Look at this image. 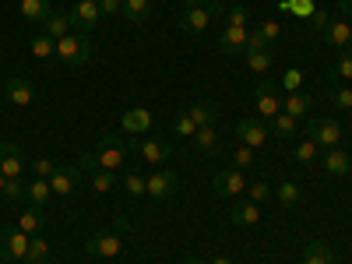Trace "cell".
Instances as JSON below:
<instances>
[{"label":"cell","mask_w":352,"mask_h":264,"mask_svg":"<svg viewBox=\"0 0 352 264\" xmlns=\"http://www.w3.org/2000/svg\"><path fill=\"white\" fill-rule=\"evenodd\" d=\"M254 32H257V39L264 43V46H275L278 43V36H282V28H278V21H261V28H254Z\"/></svg>","instance_id":"38"},{"label":"cell","mask_w":352,"mask_h":264,"mask_svg":"<svg viewBox=\"0 0 352 264\" xmlns=\"http://www.w3.org/2000/svg\"><path fill=\"white\" fill-rule=\"evenodd\" d=\"M71 28H74V32H81V36H88V32H92V28L99 25V18H102V11H99V4H96V0H78V4L71 8Z\"/></svg>","instance_id":"6"},{"label":"cell","mask_w":352,"mask_h":264,"mask_svg":"<svg viewBox=\"0 0 352 264\" xmlns=\"http://www.w3.org/2000/svg\"><path fill=\"white\" fill-rule=\"evenodd\" d=\"M320 159V148L310 141V138H303V141H296V148H292V162H300V166H314Z\"/></svg>","instance_id":"30"},{"label":"cell","mask_w":352,"mask_h":264,"mask_svg":"<svg viewBox=\"0 0 352 264\" xmlns=\"http://www.w3.org/2000/svg\"><path fill=\"white\" fill-rule=\"evenodd\" d=\"M127 148L131 152H138L144 162H152V166H166L169 159H173V144L166 141V138H131L127 141Z\"/></svg>","instance_id":"3"},{"label":"cell","mask_w":352,"mask_h":264,"mask_svg":"<svg viewBox=\"0 0 352 264\" xmlns=\"http://www.w3.org/2000/svg\"><path fill=\"white\" fill-rule=\"evenodd\" d=\"M0 264H4V261H0Z\"/></svg>","instance_id":"57"},{"label":"cell","mask_w":352,"mask_h":264,"mask_svg":"<svg viewBox=\"0 0 352 264\" xmlns=\"http://www.w3.org/2000/svg\"><path fill=\"white\" fill-rule=\"evenodd\" d=\"M324 43H328V46H338V50L349 46V43H352V25H349V21H331V25L324 28Z\"/></svg>","instance_id":"25"},{"label":"cell","mask_w":352,"mask_h":264,"mask_svg":"<svg viewBox=\"0 0 352 264\" xmlns=\"http://www.w3.org/2000/svg\"><path fill=\"white\" fill-rule=\"evenodd\" d=\"M338 8H342V14H352V0H338Z\"/></svg>","instance_id":"53"},{"label":"cell","mask_w":352,"mask_h":264,"mask_svg":"<svg viewBox=\"0 0 352 264\" xmlns=\"http://www.w3.org/2000/svg\"><path fill=\"white\" fill-rule=\"evenodd\" d=\"M187 113H190V120H194L197 127H212L215 116H219V106H215V102H190Z\"/></svg>","instance_id":"24"},{"label":"cell","mask_w":352,"mask_h":264,"mask_svg":"<svg viewBox=\"0 0 352 264\" xmlns=\"http://www.w3.org/2000/svg\"><path fill=\"white\" fill-rule=\"evenodd\" d=\"M78 176H81L78 166H56L53 176H50L53 194H74V190H78Z\"/></svg>","instance_id":"15"},{"label":"cell","mask_w":352,"mask_h":264,"mask_svg":"<svg viewBox=\"0 0 352 264\" xmlns=\"http://www.w3.org/2000/svg\"><path fill=\"white\" fill-rule=\"evenodd\" d=\"M4 184H8V176H4V173H0V194H4Z\"/></svg>","instance_id":"56"},{"label":"cell","mask_w":352,"mask_h":264,"mask_svg":"<svg viewBox=\"0 0 352 264\" xmlns=\"http://www.w3.org/2000/svg\"><path fill=\"white\" fill-rule=\"evenodd\" d=\"M335 78H352V43L338 50V60H335Z\"/></svg>","instance_id":"39"},{"label":"cell","mask_w":352,"mask_h":264,"mask_svg":"<svg viewBox=\"0 0 352 264\" xmlns=\"http://www.w3.org/2000/svg\"><path fill=\"white\" fill-rule=\"evenodd\" d=\"M194 141V148L201 152V155H219V148H222V141H219V134H215V127H197V134L190 138Z\"/></svg>","instance_id":"21"},{"label":"cell","mask_w":352,"mask_h":264,"mask_svg":"<svg viewBox=\"0 0 352 264\" xmlns=\"http://www.w3.org/2000/svg\"><path fill=\"white\" fill-rule=\"evenodd\" d=\"M282 11H292V14L310 18V14H314V4H310V0H282Z\"/></svg>","instance_id":"44"},{"label":"cell","mask_w":352,"mask_h":264,"mask_svg":"<svg viewBox=\"0 0 352 264\" xmlns=\"http://www.w3.org/2000/svg\"><path fill=\"white\" fill-rule=\"evenodd\" d=\"M25 197H28V204H32V208H46V201L53 197V187H50V180H39V176H32V184L25 187Z\"/></svg>","instance_id":"23"},{"label":"cell","mask_w":352,"mask_h":264,"mask_svg":"<svg viewBox=\"0 0 352 264\" xmlns=\"http://www.w3.org/2000/svg\"><path fill=\"white\" fill-rule=\"evenodd\" d=\"M307 21H310V28H314V32H320V36H324V28L331 25V18H328L324 11H314V14H310Z\"/></svg>","instance_id":"48"},{"label":"cell","mask_w":352,"mask_h":264,"mask_svg":"<svg viewBox=\"0 0 352 264\" xmlns=\"http://www.w3.org/2000/svg\"><path fill=\"white\" fill-rule=\"evenodd\" d=\"M232 222H236V226H257L261 222V204L240 201L236 208H232Z\"/></svg>","instance_id":"26"},{"label":"cell","mask_w":352,"mask_h":264,"mask_svg":"<svg viewBox=\"0 0 352 264\" xmlns=\"http://www.w3.org/2000/svg\"><path fill=\"white\" fill-rule=\"evenodd\" d=\"M254 159H257V152L247 148V144H236V148H232V169H250Z\"/></svg>","instance_id":"41"},{"label":"cell","mask_w":352,"mask_h":264,"mask_svg":"<svg viewBox=\"0 0 352 264\" xmlns=\"http://www.w3.org/2000/svg\"><path fill=\"white\" fill-rule=\"evenodd\" d=\"M148 11H152V0H124V18L131 25L148 21Z\"/></svg>","instance_id":"31"},{"label":"cell","mask_w":352,"mask_h":264,"mask_svg":"<svg viewBox=\"0 0 352 264\" xmlns=\"http://www.w3.org/2000/svg\"><path fill=\"white\" fill-rule=\"evenodd\" d=\"M53 169H56V162H53V159H39V162H32V173L39 176V180H50Z\"/></svg>","instance_id":"46"},{"label":"cell","mask_w":352,"mask_h":264,"mask_svg":"<svg viewBox=\"0 0 352 264\" xmlns=\"http://www.w3.org/2000/svg\"><path fill=\"white\" fill-rule=\"evenodd\" d=\"M124 190H127V197H144L148 194V180H144L141 173H127L124 176Z\"/></svg>","instance_id":"36"},{"label":"cell","mask_w":352,"mask_h":264,"mask_svg":"<svg viewBox=\"0 0 352 264\" xmlns=\"http://www.w3.org/2000/svg\"><path fill=\"white\" fill-rule=\"evenodd\" d=\"M116 187V173L113 169H92V190L96 194H106Z\"/></svg>","instance_id":"35"},{"label":"cell","mask_w":352,"mask_h":264,"mask_svg":"<svg viewBox=\"0 0 352 264\" xmlns=\"http://www.w3.org/2000/svg\"><path fill=\"white\" fill-rule=\"evenodd\" d=\"M43 226H46V219H43L39 208H32V204H28V212L18 215V229L28 232V236H39V229H43Z\"/></svg>","instance_id":"27"},{"label":"cell","mask_w":352,"mask_h":264,"mask_svg":"<svg viewBox=\"0 0 352 264\" xmlns=\"http://www.w3.org/2000/svg\"><path fill=\"white\" fill-rule=\"evenodd\" d=\"M320 166H324L328 176H349V173H352V159H349V152H342V148H328L324 155H320Z\"/></svg>","instance_id":"18"},{"label":"cell","mask_w":352,"mask_h":264,"mask_svg":"<svg viewBox=\"0 0 352 264\" xmlns=\"http://www.w3.org/2000/svg\"><path fill=\"white\" fill-rule=\"evenodd\" d=\"M127 155H131V148H127V141L124 138H116V134H102V141H99V148L96 152H85L81 159H78V169H113V173H120V166L127 162Z\"/></svg>","instance_id":"1"},{"label":"cell","mask_w":352,"mask_h":264,"mask_svg":"<svg viewBox=\"0 0 352 264\" xmlns=\"http://www.w3.org/2000/svg\"><path fill=\"white\" fill-rule=\"evenodd\" d=\"M247 194H250V201H254V204H264V201L272 197V187L264 184V180H254V184L247 187Z\"/></svg>","instance_id":"43"},{"label":"cell","mask_w":352,"mask_h":264,"mask_svg":"<svg viewBox=\"0 0 352 264\" xmlns=\"http://www.w3.org/2000/svg\"><path fill=\"white\" fill-rule=\"evenodd\" d=\"M21 169H25L21 148H18V144H11V141H4V144H0V173L11 180V176H21Z\"/></svg>","instance_id":"17"},{"label":"cell","mask_w":352,"mask_h":264,"mask_svg":"<svg viewBox=\"0 0 352 264\" xmlns=\"http://www.w3.org/2000/svg\"><path fill=\"white\" fill-rule=\"evenodd\" d=\"M85 254L99 261V257H120V232L116 229H106V232H92L85 243Z\"/></svg>","instance_id":"5"},{"label":"cell","mask_w":352,"mask_h":264,"mask_svg":"<svg viewBox=\"0 0 352 264\" xmlns=\"http://www.w3.org/2000/svg\"><path fill=\"white\" fill-rule=\"evenodd\" d=\"M53 11H50V0H21V18L28 21H46Z\"/></svg>","instance_id":"34"},{"label":"cell","mask_w":352,"mask_h":264,"mask_svg":"<svg viewBox=\"0 0 352 264\" xmlns=\"http://www.w3.org/2000/svg\"><path fill=\"white\" fill-rule=\"evenodd\" d=\"M303 264H335V250L328 243H310L303 250Z\"/></svg>","instance_id":"33"},{"label":"cell","mask_w":352,"mask_h":264,"mask_svg":"<svg viewBox=\"0 0 352 264\" xmlns=\"http://www.w3.org/2000/svg\"><path fill=\"white\" fill-rule=\"evenodd\" d=\"M28 240H32V236H28V232H21L18 226L14 229H4V232H0V261H25V250H28Z\"/></svg>","instance_id":"7"},{"label":"cell","mask_w":352,"mask_h":264,"mask_svg":"<svg viewBox=\"0 0 352 264\" xmlns=\"http://www.w3.org/2000/svg\"><path fill=\"white\" fill-rule=\"evenodd\" d=\"M43 32H46L50 39H64V36H71V18H67V14H50V18L43 21Z\"/></svg>","instance_id":"29"},{"label":"cell","mask_w":352,"mask_h":264,"mask_svg":"<svg viewBox=\"0 0 352 264\" xmlns=\"http://www.w3.org/2000/svg\"><path fill=\"white\" fill-rule=\"evenodd\" d=\"M8 99H11L14 106H28V102H36V85H32V78H25V74L11 78V81H8Z\"/></svg>","instance_id":"16"},{"label":"cell","mask_w":352,"mask_h":264,"mask_svg":"<svg viewBox=\"0 0 352 264\" xmlns=\"http://www.w3.org/2000/svg\"><path fill=\"white\" fill-rule=\"evenodd\" d=\"M282 113H289V116H310L314 113V96L310 92H289L285 99H282Z\"/></svg>","instance_id":"20"},{"label":"cell","mask_w":352,"mask_h":264,"mask_svg":"<svg viewBox=\"0 0 352 264\" xmlns=\"http://www.w3.org/2000/svg\"><path fill=\"white\" fill-rule=\"evenodd\" d=\"M331 102L338 106V109H352V88L349 85H331Z\"/></svg>","instance_id":"42"},{"label":"cell","mask_w":352,"mask_h":264,"mask_svg":"<svg viewBox=\"0 0 352 264\" xmlns=\"http://www.w3.org/2000/svg\"><path fill=\"white\" fill-rule=\"evenodd\" d=\"M219 11H222L219 4H212V8H187L184 18H180V28H184L187 36H204V28L212 25V18H215Z\"/></svg>","instance_id":"8"},{"label":"cell","mask_w":352,"mask_h":264,"mask_svg":"<svg viewBox=\"0 0 352 264\" xmlns=\"http://www.w3.org/2000/svg\"><path fill=\"white\" fill-rule=\"evenodd\" d=\"M212 190L219 197H236L247 190V180H243V169H222L215 180H212Z\"/></svg>","instance_id":"13"},{"label":"cell","mask_w":352,"mask_h":264,"mask_svg":"<svg viewBox=\"0 0 352 264\" xmlns=\"http://www.w3.org/2000/svg\"><path fill=\"white\" fill-rule=\"evenodd\" d=\"M300 81H303V74L292 67V71H285V78H282V88L285 92H300Z\"/></svg>","instance_id":"47"},{"label":"cell","mask_w":352,"mask_h":264,"mask_svg":"<svg viewBox=\"0 0 352 264\" xmlns=\"http://www.w3.org/2000/svg\"><path fill=\"white\" fill-rule=\"evenodd\" d=\"M208 264H232V261H229V257H212Z\"/></svg>","instance_id":"54"},{"label":"cell","mask_w":352,"mask_h":264,"mask_svg":"<svg viewBox=\"0 0 352 264\" xmlns=\"http://www.w3.org/2000/svg\"><path fill=\"white\" fill-rule=\"evenodd\" d=\"M215 0H187V8H212Z\"/></svg>","instance_id":"52"},{"label":"cell","mask_w":352,"mask_h":264,"mask_svg":"<svg viewBox=\"0 0 352 264\" xmlns=\"http://www.w3.org/2000/svg\"><path fill=\"white\" fill-rule=\"evenodd\" d=\"M296 134H300V120H296V116H289V113L272 116V138H278V141H292Z\"/></svg>","instance_id":"22"},{"label":"cell","mask_w":352,"mask_h":264,"mask_svg":"<svg viewBox=\"0 0 352 264\" xmlns=\"http://www.w3.org/2000/svg\"><path fill=\"white\" fill-rule=\"evenodd\" d=\"M113 229H116V232H127V219L116 215V219H113Z\"/></svg>","instance_id":"51"},{"label":"cell","mask_w":352,"mask_h":264,"mask_svg":"<svg viewBox=\"0 0 352 264\" xmlns=\"http://www.w3.org/2000/svg\"><path fill=\"white\" fill-rule=\"evenodd\" d=\"M272 194L278 197V204H282V208H296V204L303 201V190H300L296 184H292V180H285V184H278V187H275Z\"/></svg>","instance_id":"28"},{"label":"cell","mask_w":352,"mask_h":264,"mask_svg":"<svg viewBox=\"0 0 352 264\" xmlns=\"http://www.w3.org/2000/svg\"><path fill=\"white\" fill-rule=\"evenodd\" d=\"M124 131L127 134H148V127H152V113H148V106H134V109H127L124 113Z\"/></svg>","instance_id":"19"},{"label":"cell","mask_w":352,"mask_h":264,"mask_svg":"<svg viewBox=\"0 0 352 264\" xmlns=\"http://www.w3.org/2000/svg\"><path fill=\"white\" fill-rule=\"evenodd\" d=\"M96 4H99L102 14H120L124 11V0H96Z\"/></svg>","instance_id":"49"},{"label":"cell","mask_w":352,"mask_h":264,"mask_svg":"<svg viewBox=\"0 0 352 264\" xmlns=\"http://www.w3.org/2000/svg\"><path fill=\"white\" fill-rule=\"evenodd\" d=\"M229 25H247V8H243V4H232V11H229Z\"/></svg>","instance_id":"50"},{"label":"cell","mask_w":352,"mask_h":264,"mask_svg":"<svg viewBox=\"0 0 352 264\" xmlns=\"http://www.w3.org/2000/svg\"><path fill=\"white\" fill-rule=\"evenodd\" d=\"M176 190H180V180H176L173 169H155V173L148 176V197L169 201V197H176Z\"/></svg>","instance_id":"12"},{"label":"cell","mask_w":352,"mask_h":264,"mask_svg":"<svg viewBox=\"0 0 352 264\" xmlns=\"http://www.w3.org/2000/svg\"><path fill=\"white\" fill-rule=\"evenodd\" d=\"M50 261V243L43 236H32L28 240V250H25V261L21 264H46Z\"/></svg>","instance_id":"32"},{"label":"cell","mask_w":352,"mask_h":264,"mask_svg":"<svg viewBox=\"0 0 352 264\" xmlns=\"http://www.w3.org/2000/svg\"><path fill=\"white\" fill-rule=\"evenodd\" d=\"M56 56L71 67H81V64L92 60V43H88V36H81V32H71L64 39H56Z\"/></svg>","instance_id":"4"},{"label":"cell","mask_w":352,"mask_h":264,"mask_svg":"<svg viewBox=\"0 0 352 264\" xmlns=\"http://www.w3.org/2000/svg\"><path fill=\"white\" fill-rule=\"evenodd\" d=\"M32 53L39 56V60H46V56H56V39H50L46 32L32 36Z\"/></svg>","instance_id":"37"},{"label":"cell","mask_w":352,"mask_h":264,"mask_svg":"<svg viewBox=\"0 0 352 264\" xmlns=\"http://www.w3.org/2000/svg\"><path fill=\"white\" fill-rule=\"evenodd\" d=\"M254 102H257V116H264V120L278 116V113H282V99H278L275 81H261L257 92H254Z\"/></svg>","instance_id":"9"},{"label":"cell","mask_w":352,"mask_h":264,"mask_svg":"<svg viewBox=\"0 0 352 264\" xmlns=\"http://www.w3.org/2000/svg\"><path fill=\"white\" fill-rule=\"evenodd\" d=\"M4 197H8V201H18V197H25V184H21V176H11V180L4 184Z\"/></svg>","instance_id":"45"},{"label":"cell","mask_w":352,"mask_h":264,"mask_svg":"<svg viewBox=\"0 0 352 264\" xmlns=\"http://www.w3.org/2000/svg\"><path fill=\"white\" fill-rule=\"evenodd\" d=\"M243 56H247V67H250V71H257V74H264V71L272 67V50H268V46H264V43L257 39V32H250Z\"/></svg>","instance_id":"14"},{"label":"cell","mask_w":352,"mask_h":264,"mask_svg":"<svg viewBox=\"0 0 352 264\" xmlns=\"http://www.w3.org/2000/svg\"><path fill=\"white\" fill-rule=\"evenodd\" d=\"M184 264H208V261H201V257H187Z\"/></svg>","instance_id":"55"},{"label":"cell","mask_w":352,"mask_h":264,"mask_svg":"<svg viewBox=\"0 0 352 264\" xmlns=\"http://www.w3.org/2000/svg\"><path fill=\"white\" fill-rule=\"evenodd\" d=\"M173 131L180 134V138H194V134H197V124L190 120V113H187V109L173 116Z\"/></svg>","instance_id":"40"},{"label":"cell","mask_w":352,"mask_h":264,"mask_svg":"<svg viewBox=\"0 0 352 264\" xmlns=\"http://www.w3.org/2000/svg\"><path fill=\"white\" fill-rule=\"evenodd\" d=\"M342 124L335 120V116H310V124H307V138L317 144V148H338L342 144Z\"/></svg>","instance_id":"2"},{"label":"cell","mask_w":352,"mask_h":264,"mask_svg":"<svg viewBox=\"0 0 352 264\" xmlns=\"http://www.w3.org/2000/svg\"><path fill=\"white\" fill-rule=\"evenodd\" d=\"M247 39H250V28H247V25H226L222 36H219V50H222L226 56H243Z\"/></svg>","instance_id":"11"},{"label":"cell","mask_w":352,"mask_h":264,"mask_svg":"<svg viewBox=\"0 0 352 264\" xmlns=\"http://www.w3.org/2000/svg\"><path fill=\"white\" fill-rule=\"evenodd\" d=\"M236 134H240V144H247V148H264V141L272 138V131L261 124V116H247V120L236 124Z\"/></svg>","instance_id":"10"}]
</instances>
